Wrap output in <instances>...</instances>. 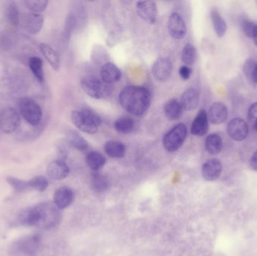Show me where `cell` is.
Listing matches in <instances>:
<instances>
[{
	"mask_svg": "<svg viewBox=\"0 0 257 256\" xmlns=\"http://www.w3.org/2000/svg\"><path fill=\"white\" fill-rule=\"evenodd\" d=\"M17 220L24 226H36L49 230L60 223L61 214L55 204L48 201L21 210Z\"/></svg>",
	"mask_w": 257,
	"mask_h": 256,
	"instance_id": "6da1fadb",
	"label": "cell"
},
{
	"mask_svg": "<svg viewBox=\"0 0 257 256\" xmlns=\"http://www.w3.org/2000/svg\"><path fill=\"white\" fill-rule=\"evenodd\" d=\"M122 108L133 115H143L151 106V94L149 90L140 86H127L119 95Z\"/></svg>",
	"mask_w": 257,
	"mask_h": 256,
	"instance_id": "7a4b0ae2",
	"label": "cell"
},
{
	"mask_svg": "<svg viewBox=\"0 0 257 256\" xmlns=\"http://www.w3.org/2000/svg\"><path fill=\"white\" fill-rule=\"evenodd\" d=\"M71 120L79 130L89 135L96 133L102 124L100 117L88 108L74 110L71 114Z\"/></svg>",
	"mask_w": 257,
	"mask_h": 256,
	"instance_id": "3957f363",
	"label": "cell"
},
{
	"mask_svg": "<svg viewBox=\"0 0 257 256\" xmlns=\"http://www.w3.org/2000/svg\"><path fill=\"white\" fill-rule=\"evenodd\" d=\"M42 245L39 234H31L12 242L8 249L9 256H36Z\"/></svg>",
	"mask_w": 257,
	"mask_h": 256,
	"instance_id": "277c9868",
	"label": "cell"
},
{
	"mask_svg": "<svg viewBox=\"0 0 257 256\" xmlns=\"http://www.w3.org/2000/svg\"><path fill=\"white\" fill-rule=\"evenodd\" d=\"M81 87L86 94L93 99H105L111 93V88L108 84L91 75L82 78Z\"/></svg>",
	"mask_w": 257,
	"mask_h": 256,
	"instance_id": "5b68a950",
	"label": "cell"
},
{
	"mask_svg": "<svg viewBox=\"0 0 257 256\" xmlns=\"http://www.w3.org/2000/svg\"><path fill=\"white\" fill-rule=\"evenodd\" d=\"M187 134V126L184 123L175 125L163 137V147L169 153L177 151L184 144Z\"/></svg>",
	"mask_w": 257,
	"mask_h": 256,
	"instance_id": "8992f818",
	"label": "cell"
},
{
	"mask_svg": "<svg viewBox=\"0 0 257 256\" xmlns=\"http://www.w3.org/2000/svg\"><path fill=\"white\" fill-rule=\"evenodd\" d=\"M19 111L23 118L31 126H36L42 119V110L40 105L30 98L20 99Z\"/></svg>",
	"mask_w": 257,
	"mask_h": 256,
	"instance_id": "52a82bcc",
	"label": "cell"
},
{
	"mask_svg": "<svg viewBox=\"0 0 257 256\" xmlns=\"http://www.w3.org/2000/svg\"><path fill=\"white\" fill-rule=\"evenodd\" d=\"M21 123V117L15 108L7 107L0 111V130L4 133H13L20 127Z\"/></svg>",
	"mask_w": 257,
	"mask_h": 256,
	"instance_id": "ba28073f",
	"label": "cell"
},
{
	"mask_svg": "<svg viewBox=\"0 0 257 256\" xmlns=\"http://www.w3.org/2000/svg\"><path fill=\"white\" fill-rule=\"evenodd\" d=\"M138 15L145 22L150 24H155L158 15V9L154 1H139L136 3Z\"/></svg>",
	"mask_w": 257,
	"mask_h": 256,
	"instance_id": "9c48e42d",
	"label": "cell"
},
{
	"mask_svg": "<svg viewBox=\"0 0 257 256\" xmlns=\"http://www.w3.org/2000/svg\"><path fill=\"white\" fill-rule=\"evenodd\" d=\"M249 128L243 119H232L227 126V133L234 141H241L247 138Z\"/></svg>",
	"mask_w": 257,
	"mask_h": 256,
	"instance_id": "30bf717a",
	"label": "cell"
},
{
	"mask_svg": "<svg viewBox=\"0 0 257 256\" xmlns=\"http://www.w3.org/2000/svg\"><path fill=\"white\" fill-rule=\"evenodd\" d=\"M168 28L171 37L176 40H181L187 34V26L182 17L178 13L171 15L168 23Z\"/></svg>",
	"mask_w": 257,
	"mask_h": 256,
	"instance_id": "8fae6325",
	"label": "cell"
},
{
	"mask_svg": "<svg viewBox=\"0 0 257 256\" xmlns=\"http://www.w3.org/2000/svg\"><path fill=\"white\" fill-rule=\"evenodd\" d=\"M172 68V63L169 59L166 57L158 59L153 65V75L157 81L163 82L170 78Z\"/></svg>",
	"mask_w": 257,
	"mask_h": 256,
	"instance_id": "7c38bea8",
	"label": "cell"
},
{
	"mask_svg": "<svg viewBox=\"0 0 257 256\" xmlns=\"http://www.w3.org/2000/svg\"><path fill=\"white\" fill-rule=\"evenodd\" d=\"M75 195L70 188L63 186L56 190L54 195V204L59 210L67 208L73 202Z\"/></svg>",
	"mask_w": 257,
	"mask_h": 256,
	"instance_id": "4fadbf2b",
	"label": "cell"
},
{
	"mask_svg": "<svg viewBox=\"0 0 257 256\" xmlns=\"http://www.w3.org/2000/svg\"><path fill=\"white\" fill-rule=\"evenodd\" d=\"M221 171V162L217 159H209L202 165V177L208 181L217 180L220 177Z\"/></svg>",
	"mask_w": 257,
	"mask_h": 256,
	"instance_id": "5bb4252c",
	"label": "cell"
},
{
	"mask_svg": "<svg viewBox=\"0 0 257 256\" xmlns=\"http://www.w3.org/2000/svg\"><path fill=\"white\" fill-rule=\"evenodd\" d=\"M47 174L53 180H63L69 175V168L64 161H53L47 168Z\"/></svg>",
	"mask_w": 257,
	"mask_h": 256,
	"instance_id": "9a60e30c",
	"label": "cell"
},
{
	"mask_svg": "<svg viewBox=\"0 0 257 256\" xmlns=\"http://www.w3.org/2000/svg\"><path fill=\"white\" fill-rule=\"evenodd\" d=\"M23 20H24L23 26L30 34H37L43 27L44 16L40 14H27V15H24Z\"/></svg>",
	"mask_w": 257,
	"mask_h": 256,
	"instance_id": "2e32d148",
	"label": "cell"
},
{
	"mask_svg": "<svg viewBox=\"0 0 257 256\" xmlns=\"http://www.w3.org/2000/svg\"><path fill=\"white\" fill-rule=\"evenodd\" d=\"M209 126H208V114L205 110H201L192 123L190 132L192 135L196 136H204L206 135Z\"/></svg>",
	"mask_w": 257,
	"mask_h": 256,
	"instance_id": "e0dca14e",
	"label": "cell"
},
{
	"mask_svg": "<svg viewBox=\"0 0 257 256\" xmlns=\"http://www.w3.org/2000/svg\"><path fill=\"white\" fill-rule=\"evenodd\" d=\"M227 116V108L224 104L221 102H215L210 107L208 117L212 124H221L226 120Z\"/></svg>",
	"mask_w": 257,
	"mask_h": 256,
	"instance_id": "ac0fdd59",
	"label": "cell"
},
{
	"mask_svg": "<svg viewBox=\"0 0 257 256\" xmlns=\"http://www.w3.org/2000/svg\"><path fill=\"white\" fill-rule=\"evenodd\" d=\"M101 78L105 84H111L117 82L121 78L122 74L119 68L112 63H107L101 69Z\"/></svg>",
	"mask_w": 257,
	"mask_h": 256,
	"instance_id": "d6986e66",
	"label": "cell"
},
{
	"mask_svg": "<svg viewBox=\"0 0 257 256\" xmlns=\"http://www.w3.org/2000/svg\"><path fill=\"white\" fill-rule=\"evenodd\" d=\"M199 102V93L195 89L190 88L183 93L180 103L184 111H190L196 109Z\"/></svg>",
	"mask_w": 257,
	"mask_h": 256,
	"instance_id": "ffe728a7",
	"label": "cell"
},
{
	"mask_svg": "<svg viewBox=\"0 0 257 256\" xmlns=\"http://www.w3.org/2000/svg\"><path fill=\"white\" fill-rule=\"evenodd\" d=\"M39 49L51 67L54 70L58 71L60 67V59L58 54L51 46L45 43H42L39 45Z\"/></svg>",
	"mask_w": 257,
	"mask_h": 256,
	"instance_id": "44dd1931",
	"label": "cell"
},
{
	"mask_svg": "<svg viewBox=\"0 0 257 256\" xmlns=\"http://www.w3.org/2000/svg\"><path fill=\"white\" fill-rule=\"evenodd\" d=\"M105 153L111 158L120 159L126 154V147L123 143L117 141H108L105 143Z\"/></svg>",
	"mask_w": 257,
	"mask_h": 256,
	"instance_id": "7402d4cb",
	"label": "cell"
},
{
	"mask_svg": "<svg viewBox=\"0 0 257 256\" xmlns=\"http://www.w3.org/2000/svg\"><path fill=\"white\" fill-rule=\"evenodd\" d=\"M183 111L181 103L176 99H171L164 107L165 114L170 120H178L182 115Z\"/></svg>",
	"mask_w": 257,
	"mask_h": 256,
	"instance_id": "603a6c76",
	"label": "cell"
},
{
	"mask_svg": "<svg viewBox=\"0 0 257 256\" xmlns=\"http://www.w3.org/2000/svg\"><path fill=\"white\" fill-rule=\"evenodd\" d=\"M66 140L72 147L79 151H84L88 148V143L76 131L71 130L68 132Z\"/></svg>",
	"mask_w": 257,
	"mask_h": 256,
	"instance_id": "cb8c5ba5",
	"label": "cell"
},
{
	"mask_svg": "<svg viewBox=\"0 0 257 256\" xmlns=\"http://www.w3.org/2000/svg\"><path fill=\"white\" fill-rule=\"evenodd\" d=\"M86 163L93 171H99L105 166L106 159L102 153L97 151H91L86 157Z\"/></svg>",
	"mask_w": 257,
	"mask_h": 256,
	"instance_id": "d4e9b609",
	"label": "cell"
},
{
	"mask_svg": "<svg viewBox=\"0 0 257 256\" xmlns=\"http://www.w3.org/2000/svg\"><path fill=\"white\" fill-rule=\"evenodd\" d=\"M205 149L211 155L218 154L223 147L221 137L217 134H211L207 137L205 141Z\"/></svg>",
	"mask_w": 257,
	"mask_h": 256,
	"instance_id": "484cf974",
	"label": "cell"
},
{
	"mask_svg": "<svg viewBox=\"0 0 257 256\" xmlns=\"http://www.w3.org/2000/svg\"><path fill=\"white\" fill-rule=\"evenodd\" d=\"M211 18L214 31L219 37H223L226 32V24L224 20L215 9L211 11Z\"/></svg>",
	"mask_w": 257,
	"mask_h": 256,
	"instance_id": "4316f807",
	"label": "cell"
},
{
	"mask_svg": "<svg viewBox=\"0 0 257 256\" xmlns=\"http://www.w3.org/2000/svg\"><path fill=\"white\" fill-rule=\"evenodd\" d=\"M29 66L38 81L42 82L45 78L43 70V61L38 57H33L29 60Z\"/></svg>",
	"mask_w": 257,
	"mask_h": 256,
	"instance_id": "83f0119b",
	"label": "cell"
},
{
	"mask_svg": "<svg viewBox=\"0 0 257 256\" xmlns=\"http://www.w3.org/2000/svg\"><path fill=\"white\" fill-rule=\"evenodd\" d=\"M6 17L8 21L14 27H18L20 24V12L15 2H10L6 6Z\"/></svg>",
	"mask_w": 257,
	"mask_h": 256,
	"instance_id": "f1b7e54d",
	"label": "cell"
},
{
	"mask_svg": "<svg viewBox=\"0 0 257 256\" xmlns=\"http://www.w3.org/2000/svg\"><path fill=\"white\" fill-rule=\"evenodd\" d=\"M135 127L134 120L128 117H120L114 123V129L119 133L128 134L133 130Z\"/></svg>",
	"mask_w": 257,
	"mask_h": 256,
	"instance_id": "f546056e",
	"label": "cell"
},
{
	"mask_svg": "<svg viewBox=\"0 0 257 256\" xmlns=\"http://www.w3.org/2000/svg\"><path fill=\"white\" fill-rule=\"evenodd\" d=\"M91 187L98 193L105 192L109 187V182L105 176L101 174H94L92 177Z\"/></svg>",
	"mask_w": 257,
	"mask_h": 256,
	"instance_id": "4dcf8cb0",
	"label": "cell"
},
{
	"mask_svg": "<svg viewBox=\"0 0 257 256\" xmlns=\"http://www.w3.org/2000/svg\"><path fill=\"white\" fill-rule=\"evenodd\" d=\"M30 189L39 191V192H45L49 186V182L48 179L44 176H36L31 180H29Z\"/></svg>",
	"mask_w": 257,
	"mask_h": 256,
	"instance_id": "1f68e13d",
	"label": "cell"
},
{
	"mask_svg": "<svg viewBox=\"0 0 257 256\" xmlns=\"http://www.w3.org/2000/svg\"><path fill=\"white\" fill-rule=\"evenodd\" d=\"M196 51L195 47L191 44H187L182 51L181 59L187 66H192L196 61Z\"/></svg>",
	"mask_w": 257,
	"mask_h": 256,
	"instance_id": "d6a6232c",
	"label": "cell"
},
{
	"mask_svg": "<svg viewBox=\"0 0 257 256\" xmlns=\"http://www.w3.org/2000/svg\"><path fill=\"white\" fill-rule=\"evenodd\" d=\"M6 181L13 188L14 190L16 192H25L27 189H30L29 182L26 181V180H21V179L17 178V177L9 176L6 178Z\"/></svg>",
	"mask_w": 257,
	"mask_h": 256,
	"instance_id": "836d02e7",
	"label": "cell"
},
{
	"mask_svg": "<svg viewBox=\"0 0 257 256\" xmlns=\"http://www.w3.org/2000/svg\"><path fill=\"white\" fill-rule=\"evenodd\" d=\"M244 72L251 82L257 84V62L247 60L244 65Z\"/></svg>",
	"mask_w": 257,
	"mask_h": 256,
	"instance_id": "e575fe53",
	"label": "cell"
},
{
	"mask_svg": "<svg viewBox=\"0 0 257 256\" xmlns=\"http://www.w3.org/2000/svg\"><path fill=\"white\" fill-rule=\"evenodd\" d=\"M26 6L32 12L35 13L44 12L48 6L47 0H27L25 1Z\"/></svg>",
	"mask_w": 257,
	"mask_h": 256,
	"instance_id": "d590c367",
	"label": "cell"
},
{
	"mask_svg": "<svg viewBox=\"0 0 257 256\" xmlns=\"http://www.w3.org/2000/svg\"><path fill=\"white\" fill-rule=\"evenodd\" d=\"M248 120L253 130L257 132V102L253 104L249 109Z\"/></svg>",
	"mask_w": 257,
	"mask_h": 256,
	"instance_id": "8d00e7d4",
	"label": "cell"
},
{
	"mask_svg": "<svg viewBox=\"0 0 257 256\" xmlns=\"http://www.w3.org/2000/svg\"><path fill=\"white\" fill-rule=\"evenodd\" d=\"M256 25V23L244 20L242 22V29L246 36H248L249 38H253Z\"/></svg>",
	"mask_w": 257,
	"mask_h": 256,
	"instance_id": "74e56055",
	"label": "cell"
},
{
	"mask_svg": "<svg viewBox=\"0 0 257 256\" xmlns=\"http://www.w3.org/2000/svg\"><path fill=\"white\" fill-rule=\"evenodd\" d=\"M192 72H193V70H192L191 68L188 67L187 66H183L180 68L179 75L183 80L187 81V80L190 79V76L192 75Z\"/></svg>",
	"mask_w": 257,
	"mask_h": 256,
	"instance_id": "f35d334b",
	"label": "cell"
},
{
	"mask_svg": "<svg viewBox=\"0 0 257 256\" xmlns=\"http://www.w3.org/2000/svg\"><path fill=\"white\" fill-rule=\"evenodd\" d=\"M250 166L254 171H257V151L253 153L250 159Z\"/></svg>",
	"mask_w": 257,
	"mask_h": 256,
	"instance_id": "ab89813d",
	"label": "cell"
},
{
	"mask_svg": "<svg viewBox=\"0 0 257 256\" xmlns=\"http://www.w3.org/2000/svg\"><path fill=\"white\" fill-rule=\"evenodd\" d=\"M253 39L254 41L255 45L257 46V25L256 27V30H255L254 34L253 36Z\"/></svg>",
	"mask_w": 257,
	"mask_h": 256,
	"instance_id": "60d3db41",
	"label": "cell"
}]
</instances>
